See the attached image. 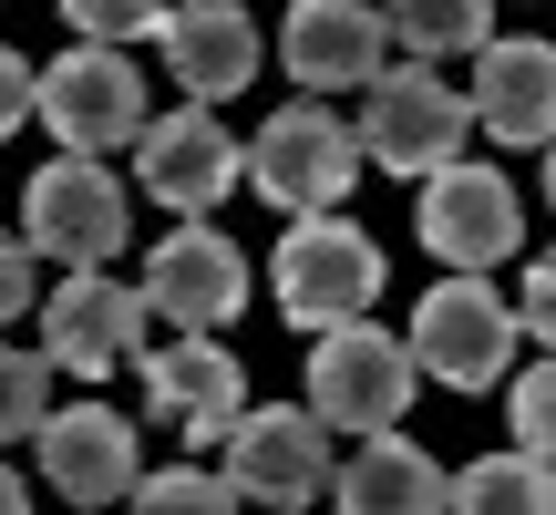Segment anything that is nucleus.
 Returning <instances> with one entry per match:
<instances>
[{"label":"nucleus","mask_w":556,"mask_h":515,"mask_svg":"<svg viewBox=\"0 0 556 515\" xmlns=\"http://www.w3.org/2000/svg\"><path fill=\"white\" fill-rule=\"evenodd\" d=\"M546 206H556V145H546Z\"/></svg>","instance_id":"c85d7f7f"},{"label":"nucleus","mask_w":556,"mask_h":515,"mask_svg":"<svg viewBox=\"0 0 556 515\" xmlns=\"http://www.w3.org/2000/svg\"><path fill=\"white\" fill-rule=\"evenodd\" d=\"M330 495H340V515H433V505H454V475L422 443H402V423H392V434H361L340 454Z\"/></svg>","instance_id":"a211bd4d"},{"label":"nucleus","mask_w":556,"mask_h":515,"mask_svg":"<svg viewBox=\"0 0 556 515\" xmlns=\"http://www.w3.org/2000/svg\"><path fill=\"white\" fill-rule=\"evenodd\" d=\"M413 227H422V248H433L443 268H505L516 238H526V206H516V186H505V165L454 155V165H433V176L413 186Z\"/></svg>","instance_id":"1a4fd4ad"},{"label":"nucleus","mask_w":556,"mask_h":515,"mask_svg":"<svg viewBox=\"0 0 556 515\" xmlns=\"http://www.w3.org/2000/svg\"><path fill=\"white\" fill-rule=\"evenodd\" d=\"M248 289H258L248 248L217 238L206 217H176V238H155V258H144V299H155V319H176V330H217V319H238Z\"/></svg>","instance_id":"ddd939ff"},{"label":"nucleus","mask_w":556,"mask_h":515,"mask_svg":"<svg viewBox=\"0 0 556 515\" xmlns=\"http://www.w3.org/2000/svg\"><path fill=\"white\" fill-rule=\"evenodd\" d=\"M165 11H176V0H62V21H73V41H155L165 32Z\"/></svg>","instance_id":"5701e85b"},{"label":"nucleus","mask_w":556,"mask_h":515,"mask_svg":"<svg viewBox=\"0 0 556 515\" xmlns=\"http://www.w3.org/2000/svg\"><path fill=\"white\" fill-rule=\"evenodd\" d=\"M31 114H41V73H31V62L11 52V41H0V145H11V135H21Z\"/></svg>","instance_id":"393cba45"},{"label":"nucleus","mask_w":556,"mask_h":515,"mask_svg":"<svg viewBox=\"0 0 556 515\" xmlns=\"http://www.w3.org/2000/svg\"><path fill=\"white\" fill-rule=\"evenodd\" d=\"M516 443L556 464V351L536 361V372H516Z\"/></svg>","instance_id":"b1692460"},{"label":"nucleus","mask_w":556,"mask_h":515,"mask_svg":"<svg viewBox=\"0 0 556 515\" xmlns=\"http://www.w3.org/2000/svg\"><path fill=\"white\" fill-rule=\"evenodd\" d=\"M464 135H475V93H454L443 73H422V62H381L371 83H361V155L381 165V176L422 186L433 165L464 155Z\"/></svg>","instance_id":"423d86ee"},{"label":"nucleus","mask_w":556,"mask_h":515,"mask_svg":"<svg viewBox=\"0 0 556 515\" xmlns=\"http://www.w3.org/2000/svg\"><path fill=\"white\" fill-rule=\"evenodd\" d=\"M135 505L144 515H238L248 495L227 475H206V464H165V475H135Z\"/></svg>","instance_id":"4be33fe9"},{"label":"nucleus","mask_w":556,"mask_h":515,"mask_svg":"<svg viewBox=\"0 0 556 515\" xmlns=\"http://www.w3.org/2000/svg\"><path fill=\"white\" fill-rule=\"evenodd\" d=\"M135 176H144V197H155L165 217H217V206L248 186V145L217 124V103L186 93L176 114H155L135 135Z\"/></svg>","instance_id":"6e6552de"},{"label":"nucleus","mask_w":556,"mask_h":515,"mask_svg":"<svg viewBox=\"0 0 556 515\" xmlns=\"http://www.w3.org/2000/svg\"><path fill=\"white\" fill-rule=\"evenodd\" d=\"M41 124H52L62 155H114L144 124V73L114 52V41H73L62 62H41Z\"/></svg>","instance_id":"9d476101"},{"label":"nucleus","mask_w":556,"mask_h":515,"mask_svg":"<svg viewBox=\"0 0 556 515\" xmlns=\"http://www.w3.org/2000/svg\"><path fill=\"white\" fill-rule=\"evenodd\" d=\"M41 454V485L73 505H135V423L114 402H52L31 434Z\"/></svg>","instance_id":"4468645a"},{"label":"nucleus","mask_w":556,"mask_h":515,"mask_svg":"<svg viewBox=\"0 0 556 515\" xmlns=\"http://www.w3.org/2000/svg\"><path fill=\"white\" fill-rule=\"evenodd\" d=\"M516 310H526V330L556 351V248L546 258H526V289H516Z\"/></svg>","instance_id":"a878e982"},{"label":"nucleus","mask_w":556,"mask_h":515,"mask_svg":"<svg viewBox=\"0 0 556 515\" xmlns=\"http://www.w3.org/2000/svg\"><path fill=\"white\" fill-rule=\"evenodd\" d=\"M41 413H52V351H11V340H0V454L31 443Z\"/></svg>","instance_id":"412c9836"},{"label":"nucleus","mask_w":556,"mask_h":515,"mask_svg":"<svg viewBox=\"0 0 556 515\" xmlns=\"http://www.w3.org/2000/svg\"><path fill=\"white\" fill-rule=\"evenodd\" d=\"M330 423L299 402V413H238V434H227V485H238L248 505L268 515H299L330 495Z\"/></svg>","instance_id":"f8f14e48"},{"label":"nucleus","mask_w":556,"mask_h":515,"mask_svg":"<svg viewBox=\"0 0 556 515\" xmlns=\"http://www.w3.org/2000/svg\"><path fill=\"white\" fill-rule=\"evenodd\" d=\"M475 124L495 145H556V41L516 32L475 52Z\"/></svg>","instance_id":"f3484780"},{"label":"nucleus","mask_w":556,"mask_h":515,"mask_svg":"<svg viewBox=\"0 0 556 515\" xmlns=\"http://www.w3.org/2000/svg\"><path fill=\"white\" fill-rule=\"evenodd\" d=\"M381 238H361L340 206H319V217H289V238L268 258V299L278 319H299V330H330V319H361L381 299Z\"/></svg>","instance_id":"39448f33"},{"label":"nucleus","mask_w":556,"mask_h":515,"mask_svg":"<svg viewBox=\"0 0 556 515\" xmlns=\"http://www.w3.org/2000/svg\"><path fill=\"white\" fill-rule=\"evenodd\" d=\"M361 124H340L330 103H278V114L258 124V145H248V186H258V206H278V217H319V206H351L361 186Z\"/></svg>","instance_id":"7ed1b4c3"},{"label":"nucleus","mask_w":556,"mask_h":515,"mask_svg":"<svg viewBox=\"0 0 556 515\" xmlns=\"http://www.w3.org/2000/svg\"><path fill=\"white\" fill-rule=\"evenodd\" d=\"M21 495H31V485H11V464H0V515H21Z\"/></svg>","instance_id":"cd10ccee"},{"label":"nucleus","mask_w":556,"mask_h":515,"mask_svg":"<svg viewBox=\"0 0 556 515\" xmlns=\"http://www.w3.org/2000/svg\"><path fill=\"white\" fill-rule=\"evenodd\" d=\"M21 238L52 268H114V248L135 238V197L103 176V155H52L21 186Z\"/></svg>","instance_id":"0eeeda50"},{"label":"nucleus","mask_w":556,"mask_h":515,"mask_svg":"<svg viewBox=\"0 0 556 515\" xmlns=\"http://www.w3.org/2000/svg\"><path fill=\"white\" fill-rule=\"evenodd\" d=\"M402 340H413L422 381H443V392H495V381L516 372L526 310H505V289L484 268H454L443 289H422V310H413Z\"/></svg>","instance_id":"f03ea898"},{"label":"nucleus","mask_w":556,"mask_h":515,"mask_svg":"<svg viewBox=\"0 0 556 515\" xmlns=\"http://www.w3.org/2000/svg\"><path fill=\"white\" fill-rule=\"evenodd\" d=\"M381 52H392V21L371 0H289V21H278V62L299 93H361Z\"/></svg>","instance_id":"2eb2a0df"},{"label":"nucleus","mask_w":556,"mask_h":515,"mask_svg":"<svg viewBox=\"0 0 556 515\" xmlns=\"http://www.w3.org/2000/svg\"><path fill=\"white\" fill-rule=\"evenodd\" d=\"M135 372H144V413H155L176 443H227V434H238V413H248V372H238V351H227L217 330H176V340H155Z\"/></svg>","instance_id":"9b49d317"},{"label":"nucleus","mask_w":556,"mask_h":515,"mask_svg":"<svg viewBox=\"0 0 556 515\" xmlns=\"http://www.w3.org/2000/svg\"><path fill=\"white\" fill-rule=\"evenodd\" d=\"M413 381H422V361H413V340L402 330H371V319H330V330H309V413L330 423V434H392L402 423V402H413Z\"/></svg>","instance_id":"f257e3e1"},{"label":"nucleus","mask_w":556,"mask_h":515,"mask_svg":"<svg viewBox=\"0 0 556 515\" xmlns=\"http://www.w3.org/2000/svg\"><path fill=\"white\" fill-rule=\"evenodd\" d=\"M155 52H165V73H176V93L227 103V93L258 83V21H248V0H176Z\"/></svg>","instance_id":"dca6fc26"},{"label":"nucleus","mask_w":556,"mask_h":515,"mask_svg":"<svg viewBox=\"0 0 556 515\" xmlns=\"http://www.w3.org/2000/svg\"><path fill=\"white\" fill-rule=\"evenodd\" d=\"M155 299H144V278H114V268H62V289L41 299V351H52V372L73 381H114L135 372L144 351H155Z\"/></svg>","instance_id":"20e7f679"},{"label":"nucleus","mask_w":556,"mask_h":515,"mask_svg":"<svg viewBox=\"0 0 556 515\" xmlns=\"http://www.w3.org/2000/svg\"><path fill=\"white\" fill-rule=\"evenodd\" d=\"M31 238H11V227H0V319H21V310H31Z\"/></svg>","instance_id":"bb28decb"},{"label":"nucleus","mask_w":556,"mask_h":515,"mask_svg":"<svg viewBox=\"0 0 556 515\" xmlns=\"http://www.w3.org/2000/svg\"><path fill=\"white\" fill-rule=\"evenodd\" d=\"M392 41L413 62H443V52H484L495 41V0H381Z\"/></svg>","instance_id":"aec40b11"},{"label":"nucleus","mask_w":556,"mask_h":515,"mask_svg":"<svg viewBox=\"0 0 556 515\" xmlns=\"http://www.w3.org/2000/svg\"><path fill=\"white\" fill-rule=\"evenodd\" d=\"M454 505L464 515H556V464L546 454H484V464H464L454 475Z\"/></svg>","instance_id":"6ab92c4d"}]
</instances>
